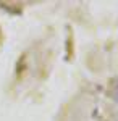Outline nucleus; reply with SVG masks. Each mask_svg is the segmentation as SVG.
<instances>
[{
  "label": "nucleus",
  "instance_id": "1",
  "mask_svg": "<svg viewBox=\"0 0 118 121\" xmlns=\"http://www.w3.org/2000/svg\"><path fill=\"white\" fill-rule=\"evenodd\" d=\"M115 97L118 99V84H117V91H115Z\"/></svg>",
  "mask_w": 118,
  "mask_h": 121
}]
</instances>
